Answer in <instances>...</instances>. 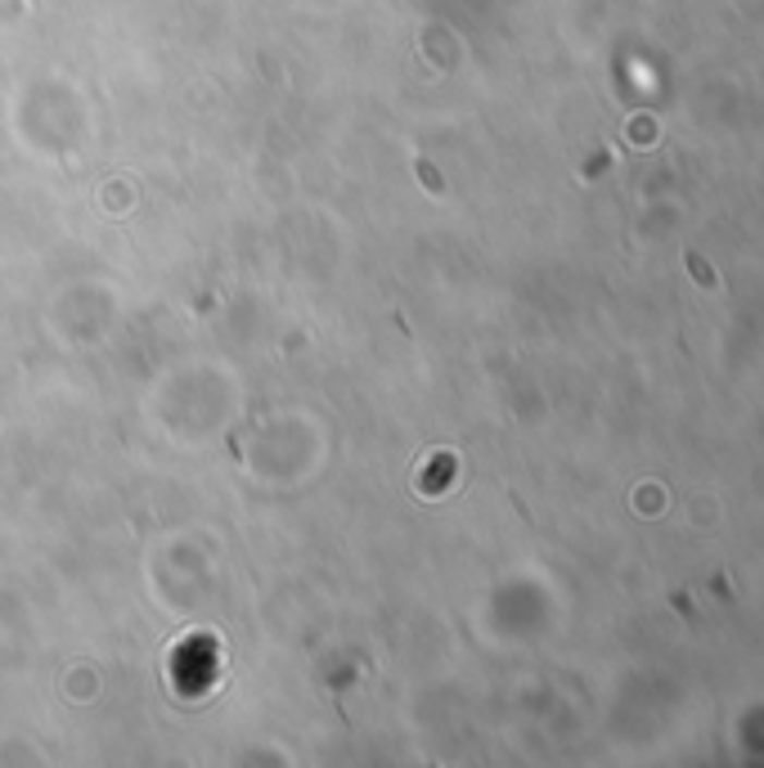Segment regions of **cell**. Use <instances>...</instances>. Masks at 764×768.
<instances>
[{"label": "cell", "mask_w": 764, "mask_h": 768, "mask_svg": "<svg viewBox=\"0 0 764 768\" xmlns=\"http://www.w3.org/2000/svg\"><path fill=\"white\" fill-rule=\"evenodd\" d=\"M688 270H693V279L702 283V288H719V279H715V270L702 261V256L698 252H688Z\"/></svg>", "instance_id": "6da1fadb"}]
</instances>
